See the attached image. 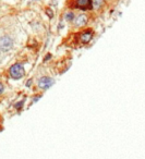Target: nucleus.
<instances>
[{
    "label": "nucleus",
    "instance_id": "1",
    "mask_svg": "<svg viewBox=\"0 0 145 159\" xmlns=\"http://www.w3.org/2000/svg\"><path fill=\"white\" fill-rule=\"evenodd\" d=\"M9 73L13 80H20V79H22L25 74L24 66H23L22 63H16L10 68Z\"/></svg>",
    "mask_w": 145,
    "mask_h": 159
},
{
    "label": "nucleus",
    "instance_id": "2",
    "mask_svg": "<svg viewBox=\"0 0 145 159\" xmlns=\"http://www.w3.org/2000/svg\"><path fill=\"white\" fill-rule=\"evenodd\" d=\"M13 39L10 36H2L0 37V51L2 52H7V51L11 50L13 47Z\"/></svg>",
    "mask_w": 145,
    "mask_h": 159
},
{
    "label": "nucleus",
    "instance_id": "3",
    "mask_svg": "<svg viewBox=\"0 0 145 159\" xmlns=\"http://www.w3.org/2000/svg\"><path fill=\"white\" fill-rule=\"evenodd\" d=\"M52 84H54V80H52V77L43 76L38 80V86H39L40 89H44V91L48 89Z\"/></svg>",
    "mask_w": 145,
    "mask_h": 159
},
{
    "label": "nucleus",
    "instance_id": "4",
    "mask_svg": "<svg viewBox=\"0 0 145 159\" xmlns=\"http://www.w3.org/2000/svg\"><path fill=\"white\" fill-rule=\"evenodd\" d=\"M74 7L79 8V9H81V10L92 9V2H91V0H75Z\"/></svg>",
    "mask_w": 145,
    "mask_h": 159
},
{
    "label": "nucleus",
    "instance_id": "5",
    "mask_svg": "<svg viewBox=\"0 0 145 159\" xmlns=\"http://www.w3.org/2000/svg\"><path fill=\"white\" fill-rule=\"evenodd\" d=\"M86 23H87V16H85V14H80V16H76V19L74 20V25H75L76 27L84 26Z\"/></svg>",
    "mask_w": 145,
    "mask_h": 159
},
{
    "label": "nucleus",
    "instance_id": "6",
    "mask_svg": "<svg viewBox=\"0 0 145 159\" xmlns=\"http://www.w3.org/2000/svg\"><path fill=\"white\" fill-rule=\"evenodd\" d=\"M81 42L83 43V44H88L89 42L92 40V38H93V32L92 31H85L84 33L81 34Z\"/></svg>",
    "mask_w": 145,
    "mask_h": 159
},
{
    "label": "nucleus",
    "instance_id": "7",
    "mask_svg": "<svg viewBox=\"0 0 145 159\" xmlns=\"http://www.w3.org/2000/svg\"><path fill=\"white\" fill-rule=\"evenodd\" d=\"M92 2V8H94V9H99V8L102 7V5H103L104 0H91Z\"/></svg>",
    "mask_w": 145,
    "mask_h": 159
},
{
    "label": "nucleus",
    "instance_id": "8",
    "mask_svg": "<svg viewBox=\"0 0 145 159\" xmlns=\"http://www.w3.org/2000/svg\"><path fill=\"white\" fill-rule=\"evenodd\" d=\"M65 19L67 21H69V22H71V21L74 20V13H73V12H71V11L67 12V13L65 14Z\"/></svg>",
    "mask_w": 145,
    "mask_h": 159
},
{
    "label": "nucleus",
    "instance_id": "9",
    "mask_svg": "<svg viewBox=\"0 0 145 159\" xmlns=\"http://www.w3.org/2000/svg\"><path fill=\"white\" fill-rule=\"evenodd\" d=\"M23 105H24V100H21V102H16V104L14 105V107H16V109H18V110H20V109L23 107Z\"/></svg>",
    "mask_w": 145,
    "mask_h": 159
},
{
    "label": "nucleus",
    "instance_id": "10",
    "mask_svg": "<svg viewBox=\"0 0 145 159\" xmlns=\"http://www.w3.org/2000/svg\"><path fill=\"white\" fill-rule=\"evenodd\" d=\"M46 13H47V16H49L50 19H52V16H54V13H52V11L50 9H47V10H46Z\"/></svg>",
    "mask_w": 145,
    "mask_h": 159
},
{
    "label": "nucleus",
    "instance_id": "11",
    "mask_svg": "<svg viewBox=\"0 0 145 159\" xmlns=\"http://www.w3.org/2000/svg\"><path fill=\"white\" fill-rule=\"evenodd\" d=\"M3 91H5V86H3L2 83H0V95L3 93Z\"/></svg>",
    "mask_w": 145,
    "mask_h": 159
},
{
    "label": "nucleus",
    "instance_id": "12",
    "mask_svg": "<svg viewBox=\"0 0 145 159\" xmlns=\"http://www.w3.org/2000/svg\"><path fill=\"white\" fill-rule=\"evenodd\" d=\"M39 98H40V96H39V95H36V96H35V97H34V99H33V102H37V100H38V99H39Z\"/></svg>",
    "mask_w": 145,
    "mask_h": 159
},
{
    "label": "nucleus",
    "instance_id": "13",
    "mask_svg": "<svg viewBox=\"0 0 145 159\" xmlns=\"http://www.w3.org/2000/svg\"><path fill=\"white\" fill-rule=\"evenodd\" d=\"M50 58H52V55H50V53H48V56H47V57L45 58V59H44V61H47V60H48V59H50Z\"/></svg>",
    "mask_w": 145,
    "mask_h": 159
},
{
    "label": "nucleus",
    "instance_id": "14",
    "mask_svg": "<svg viewBox=\"0 0 145 159\" xmlns=\"http://www.w3.org/2000/svg\"><path fill=\"white\" fill-rule=\"evenodd\" d=\"M31 83H32V80H29V82H27L26 86H29V85H31Z\"/></svg>",
    "mask_w": 145,
    "mask_h": 159
}]
</instances>
